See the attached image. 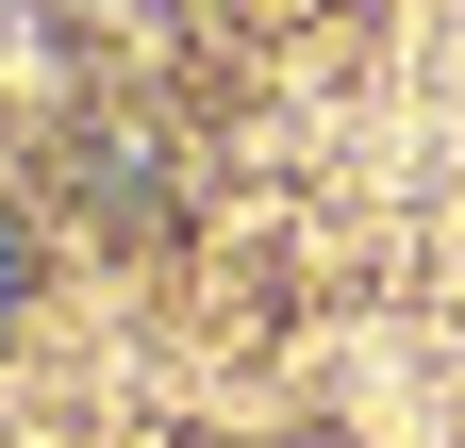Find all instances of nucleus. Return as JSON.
Wrapping results in <instances>:
<instances>
[{
	"instance_id": "nucleus-1",
	"label": "nucleus",
	"mask_w": 465,
	"mask_h": 448,
	"mask_svg": "<svg viewBox=\"0 0 465 448\" xmlns=\"http://www.w3.org/2000/svg\"><path fill=\"white\" fill-rule=\"evenodd\" d=\"M0 316H17V233H0Z\"/></svg>"
}]
</instances>
